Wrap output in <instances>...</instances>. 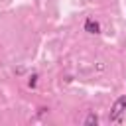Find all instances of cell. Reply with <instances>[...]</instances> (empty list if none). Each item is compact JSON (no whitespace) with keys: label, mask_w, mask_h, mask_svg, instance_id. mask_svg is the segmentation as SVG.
<instances>
[{"label":"cell","mask_w":126,"mask_h":126,"mask_svg":"<svg viewBox=\"0 0 126 126\" xmlns=\"http://www.w3.org/2000/svg\"><path fill=\"white\" fill-rule=\"evenodd\" d=\"M124 112H126V94H122V96H118L114 100V104H112V108L108 112V120L110 122H118Z\"/></svg>","instance_id":"cell-1"},{"label":"cell","mask_w":126,"mask_h":126,"mask_svg":"<svg viewBox=\"0 0 126 126\" xmlns=\"http://www.w3.org/2000/svg\"><path fill=\"white\" fill-rule=\"evenodd\" d=\"M85 32H89V33H98L100 32V26H98V22H94V20H87L85 22Z\"/></svg>","instance_id":"cell-2"},{"label":"cell","mask_w":126,"mask_h":126,"mask_svg":"<svg viewBox=\"0 0 126 126\" xmlns=\"http://www.w3.org/2000/svg\"><path fill=\"white\" fill-rule=\"evenodd\" d=\"M98 124V116L94 114V112H91L87 118H85V126H96Z\"/></svg>","instance_id":"cell-3"},{"label":"cell","mask_w":126,"mask_h":126,"mask_svg":"<svg viewBox=\"0 0 126 126\" xmlns=\"http://www.w3.org/2000/svg\"><path fill=\"white\" fill-rule=\"evenodd\" d=\"M35 79H37V75H32L30 77V87H35Z\"/></svg>","instance_id":"cell-4"}]
</instances>
